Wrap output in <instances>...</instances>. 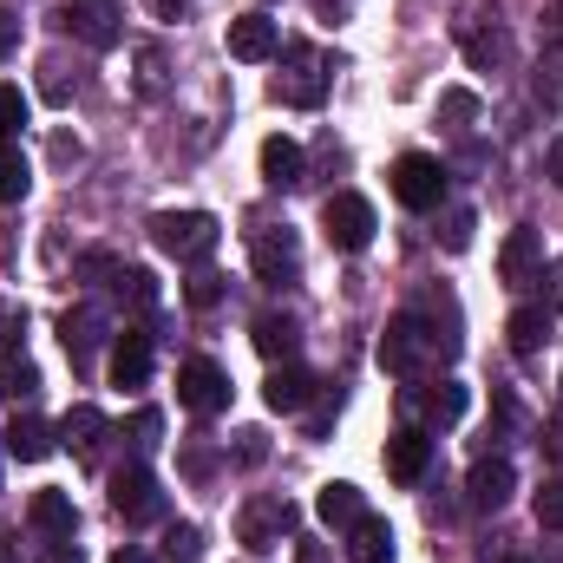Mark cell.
<instances>
[{
	"mask_svg": "<svg viewBox=\"0 0 563 563\" xmlns=\"http://www.w3.org/2000/svg\"><path fill=\"white\" fill-rule=\"evenodd\" d=\"M439 119L445 125H465V119H478V99L465 86H452V92H439Z\"/></svg>",
	"mask_w": 563,
	"mask_h": 563,
	"instance_id": "836d02e7",
	"label": "cell"
},
{
	"mask_svg": "<svg viewBox=\"0 0 563 563\" xmlns=\"http://www.w3.org/2000/svg\"><path fill=\"white\" fill-rule=\"evenodd\" d=\"M544 445H551V459H563V413L544 426Z\"/></svg>",
	"mask_w": 563,
	"mask_h": 563,
	"instance_id": "f6af8a7d",
	"label": "cell"
},
{
	"mask_svg": "<svg viewBox=\"0 0 563 563\" xmlns=\"http://www.w3.org/2000/svg\"><path fill=\"white\" fill-rule=\"evenodd\" d=\"M250 263H256V282H269V288H288V282L301 276V250H295L288 230H263L250 243Z\"/></svg>",
	"mask_w": 563,
	"mask_h": 563,
	"instance_id": "7c38bea8",
	"label": "cell"
},
{
	"mask_svg": "<svg viewBox=\"0 0 563 563\" xmlns=\"http://www.w3.org/2000/svg\"><path fill=\"white\" fill-rule=\"evenodd\" d=\"M538 525L563 531V478H544V492H538Z\"/></svg>",
	"mask_w": 563,
	"mask_h": 563,
	"instance_id": "d590c367",
	"label": "cell"
},
{
	"mask_svg": "<svg viewBox=\"0 0 563 563\" xmlns=\"http://www.w3.org/2000/svg\"><path fill=\"white\" fill-rule=\"evenodd\" d=\"M538 276H544V236L525 223V230H511V236L498 243V282H505V288H531Z\"/></svg>",
	"mask_w": 563,
	"mask_h": 563,
	"instance_id": "8fae6325",
	"label": "cell"
},
{
	"mask_svg": "<svg viewBox=\"0 0 563 563\" xmlns=\"http://www.w3.org/2000/svg\"><path fill=\"white\" fill-rule=\"evenodd\" d=\"M288 531H295V505H288V498H250L243 518H236V538H243L250 551H276Z\"/></svg>",
	"mask_w": 563,
	"mask_h": 563,
	"instance_id": "ba28073f",
	"label": "cell"
},
{
	"mask_svg": "<svg viewBox=\"0 0 563 563\" xmlns=\"http://www.w3.org/2000/svg\"><path fill=\"white\" fill-rule=\"evenodd\" d=\"M282 59H288V73L276 79L282 106H301V112H308V106H321V99H328V59H321L308 40H288V46H282Z\"/></svg>",
	"mask_w": 563,
	"mask_h": 563,
	"instance_id": "277c9868",
	"label": "cell"
},
{
	"mask_svg": "<svg viewBox=\"0 0 563 563\" xmlns=\"http://www.w3.org/2000/svg\"><path fill=\"white\" fill-rule=\"evenodd\" d=\"M314 518H321L328 531H347L354 518H367V498H361V485H347V478H328V485L314 492Z\"/></svg>",
	"mask_w": 563,
	"mask_h": 563,
	"instance_id": "ac0fdd59",
	"label": "cell"
},
{
	"mask_svg": "<svg viewBox=\"0 0 563 563\" xmlns=\"http://www.w3.org/2000/svg\"><path fill=\"white\" fill-rule=\"evenodd\" d=\"M505 341H511V354H518V361L544 354V341H551V301H525V308H511Z\"/></svg>",
	"mask_w": 563,
	"mask_h": 563,
	"instance_id": "e0dca14e",
	"label": "cell"
},
{
	"mask_svg": "<svg viewBox=\"0 0 563 563\" xmlns=\"http://www.w3.org/2000/svg\"><path fill=\"white\" fill-rule=\"evenodd\" d=\"M106 334H112V314H106L99 301H79V308H66V314H59V341H66V354H73L79 367L106 347Z\"/></svg>",
	"mask_w": 563,
	"mask_h": 563,
	"instance_id": "30bf717a",
	"label": "cell"
},
{
	"mask_svg": "<svg viewBox=\"0 0 563 563\" xmlns=\"http://www.w3.org/2000/svg\"><path fill=\"white\" fill-rule=\"evenodd\" d=\"M387 551H394V531H387V518H354L347 525V558L354 563H387Z\"/></svg>",
	"mask_w": 563,
	"mask_h": 563,
	"instance_id": "cb8c5ba5",
	"label": "cell"
},
{
	"mask_svg": "<svg viewBox=\"0 0 563 563\" xmlns=\"http://www.w3.org/2000/svg\"><path fill=\"white\" fill-rule=\"evenodd\" d=\"M250 341H256V354L263 361H295V347H301V328H295V314H256V328H250Z\"/></svg>",
	"mask_w": 563,
	"mask_h": 563,
	"instance_id": "603a6c76",
	"label": "cell"
},
{
	"mask_svg": "<svg viewBox=\"0 0 563 563\" xmlns=\"http://www.w3.org/2000/svg\"><path fill=\"white\" fill-rule=\"evenodd\" d=\"M144 7H151V13H157V20H177V13H184V7H190V0H144Z\"/></svg>",
	"mask_w": 563,
	"mask_h": 563,
	"instance_id": "ee69618b",
	"label": "cell"
},
{
	"mask_svg": "<svg viewBox=\"0 0 563 563\" xmlns=\"http://www.w3.org/2000/svg\"><path fill=\"white\" fill-rule=\"evenodd\" d=\"M465 492H472V511H505V505H511V492H518L511 459H478V465H472V478H465Z\"/></svg>",
	"mask_w": 563,
	"mask_h": 563,
	"instance_id": "5bb4252c",
	"label": "cell"
},
{
	"mask_svg": "<svg viewBox=\"0 0 563 563\" xmlns=\"http://www.w3.org/2000/svg\"><path fill=\"white\" fill-rule=\"evenodd\" d=\"M374 230H380V217H374V203H367V197L334 190V197L321 203V236H328L341 256H361V250L374 243Z\"/></svg>",
	"mask_w": 563,
	"mask_h": 563,
	"instance_id": "3957f363",
	"label": "cell"
},
{
	"mask_svg": "<svg viewBox=\"0 0 563 563\" xmlns=\"http://www.w3.org/2000/svg\"><path fill=\"white\" fill-rule=\"evenodd\" d=\"M551 301L563 308V263H558V282H551Z\"/></svg>",
	"mask_w": 563,
	"mask_h": 563,
	"instance_id": "c3c4849f",
	"label": "cell"
},
{
	"mask_svg": "<svg viewBox=\"0 0 563 563\" xmlns=\"http://www.w3.org/2000/svg\"><path fill=\"white\" fill-rule=\"evenodd\" d=\"M394 197L407 203V210H439L445 203V164L439 157H426V151H407V157H394Z\"/></svg>",
	"mask_w": 563,
	"mask_h": 563,
	"instance_id": "8992f818",
	"label": "cell"
},
{
	"mask_svg": "<svg viewBox=\"0 0 563 563\" xmlns=\"http://www.w3.org/2000/svg\"><path fill=\"white\" fill-rule=\"evenodd\" d=\"M426 465H432V439H426L420 426H400V432L387 439V478H394V485H420Z\"/></svg>",
	"mask_w": 563,
	"mask_h": 563,
	"instance_id": "9a60e30c",
	"label": "cell"
},
{
	"mask_svg": "<svg viewBox=\"0 0 563 563\" xmlns=\"http://www.w3.org/2000/svg\"><path fill=\"white\" fill-rule=\"evenodd\" d=\"M184 301H190V308H217V301H223V276L197 263V269H190V282H184Z\"/></svg>",
	"mask_w": 563,
	"mask_h": 563,
	"instance_id": "f546056e",
	"label": "cell"
},
{
	"mask_svg": "<svg viewBox=\"0 0 563 563\" xmlns=\"http://www.w3.org/2000/svg\"><path fill=\"white\" fill-rule=\"evenodd\" d=\"M119 282V256H112V250H86V256H79V282H92V288H99V282Z\"/></svg>",
	"mask_w": 563,
	"mask_h": 563,
	"instance_id": "e575fe53",
	"label": "cell"
},
{
	"mask_svg": "<svg viewBox=\"0 0 563 563\" xmlns=\"http://www.w3.org/2000/svg\"><path fill=\"white\" fill-rule=\"evenodd\" d=\"M0 439H7V452H13V459L40 465V459H53V445H59V426H46L40 413H20V420L7 426Z\"/></svg>",
	"mask_w": 563,
	"mask_h": 563,
	"instance_id": "44dd1931",
	"label": "cell"
},
{
	"mask_svg": "<svg viewBox=\"0 0 563 563\" xmlns=\"http://www.w3.org/2000/svg\"><path fill=\"white\" fill-rule=\"evenodd\" d=\"M498 563H531V558H518V551H511V558H498Z\"/></svg>",
	"mask_w": 563,
	"mask_h": 563,
	"instance_id": "681fc988",
	"label": "cell"
},
{
	"mask_svg": "<svg viewBox=\"0 0 563 563\" xmlns=\"http://www.w3.org/2000/svg\"><path fill=\"white\" fill-rule=\"evenodd\" d=\"M217 236H223V223L210 210H157L151 217V243L177 263H203L217 250Z\"/></svg>",
	"mask_w": 563,
	"mask_h": 563,
	"instance_id": "7a4b0ae2",
	"label": "cell"
},
{
	"mask_svg": "<svg viewBox=\"0 0 563 563\" xmlns=\"http://www.w3.org/2000/svg\"><path fill=\"white\" fill-rule=\"evenodd\" d=\"M26 92L20 86H0V139H20V125H26Z\"/></svg>",
	"mask_w": 563,
	"mask_h": 563,
	"instance_id": "d6a6232c",
	"label": "cell"
},
{
	"mask_svg": "<svg viewBox=\"0 0 563 563\" xmlns=\"http://www.w3.org/2000/svg\"><path fill=\"white\" fill-rule=\"evenodd\" d=\"M112 511H119L125 525H151V518L164 511V492H157V478H151L144 465H119V472H112Z\"/></svg>",
	"mask_w": 563,
	"mask_h": 563,
	"instance_id": "9c48e42d",
	"label": "cell"
},
{
	"mask_svg": "<svg viewBox=\"0 0 563 563\" xmlns=\"http://www.w3.org/2000/svg\"><path fill=\"white\" fill-rule=\"evenodd\" d=\"M236 439H243V445H236V459H243V465H256V459H263V432H236Z\"/></svg>",
	"mask_w": 563,
	"mask_h": 563,
	"instance_id": "7bdbcfd3",
	"label": "cell"
},
{
	"mask_svg": "<svg viewBox=\"0 0 563 563\" xmlns=\"http://www.w3.org/2000/svg\"><path fill=\"white\" fill-rule=\"evenodd\" d=\"M544 177H551V184L563 190V139H551V144H544Z\"/></svg>",
	"mask_w": 563,
	"mask_h": 563,
	"instance_id": "b9f144b4",
	"label": "cell"
},
{
	"mask_svg": "<svg viewBox=\"0 0 563 563\" xmlns=\"http://www.w3.org/2000/svg\"><path fill=\"white\" fill-rule=\"evenodd\" d=\"M33 190V164H26V151L13 139H0V203H20Z\"/></svg>",
	"mask_w": 563,
	"mask_h": 563,
	"instance_id": "4316f807",
	"label": "cell"
},
{
	"mask_svg": "<svg viewBox=\"0 0 563 563\" xmlns=\"http://www.w3.org/2000/svg\"><path fill=\"white\" fill-rule=\"evenodd\" d=\"M13 46H20V13H13V7H0V59H7Z\"/></svg>",
	"mask_w": 563,
	"mask_h": 563,
	"instance_id": "74e56055",
	"label": "cell"
},
{
	"mask_svg": "<svg viewBox=\"0 0 563 563\" xmlns=\"http://www.w3.org/2000/svg\"><path fill=\"white\" fill-rule=\"evenodd\" d=\"M144 380H151V334L125 328L112 341V387H144Z\"/></svg>",
	"mask_w": 563,
	"mask_h": 563,
	"instance_id": "ffe728a7",
	"label": "cell"
},
{
	"mask_svg": "<svg viewBox=\"0 0 563 563\" xmlns=\"http://www.w3.org/2000/svg\"><path fill=\"white\" fill-rule=\"evenodd\" d=\"M0 328H7V334H20V328H26V314H20V308H0Z\"/></svg>",
	"mask_w": 563,
	"mask_h": 563,
	"instance_id": "bcb514c9",
	"label": "cell"
},
{
	"mask_svg": "<svg viewBox=\"0 0 563 563\" xmlns=\"http://www.w3.org/2000/svg\"><path fill=\"white\" fill-rule=\"evenodd\" d=\"M112 563H151V558H144L139 544H119V551H112Z\"/></svg>",
	"mask_w": 563,
	"mask_h": 563,
	"instance_id": "7dc6e473",
	"label": "cell"
},
{
	"mask_svg": "<svg viewBox=\"0 0 563 563\" xmlns=\"http://www.w3.org/2000/svg\"><path fill=\"white\" fill-rule=\"evenodd\" d=\"M263 177L276 184V190H288V184H301V144L295 139H263Z\"/></svg>",
	"mask_w": 563,
	"mask_h": 563,
	"instance_id": "d4e9b609",
	"label": "cell"
},
{
	"mask_svg": "<svg viewBox=\"0 0 563 563\" xmlns=\"http://www.w3.org/2000/svg\"><path fill=\"white\" fill-rule=\"evenodd\" d=\"M33 394H40V367H33L26 354H0V400L20 407V400H33Z\"/></svg>",
	"mask_w": 563,
	"mask_h": 563,
	"instance_id": "484cf974",
	"label": "cell"
},
{
	"mask_svg": "<svg viewBox=\"0 0 563 563\" xmlns=\"http://www.w3.org/2000/svg\"><path fill=\"white\" fill-rule=\"evenodd\" d=\"M505 53H511V46H505L498 26H492V33H472V26H465V59H472V66H498Z\"/></svg>",
	"mask_w": 563,
	"mask_h": 563,
	"instance_id": "1f68e13d",
	"label": "cell"
},
{
	"mask_svg": "<svg viewBox=\"0 0 563 563\" xmlns=\"http://www.w3.org/2000/svg\"><path fill=\"white\" fill-rule=\"evenodd\" d=\"M472 230H478V223H472V210H465V203H452V210L439 217V243H445L452 256H459V250H472Z\"/></svg>",
	"mask_w": 563,
	"mask_h": 563,
	"instance_id": "f1b7e54d",
	"label": "cell"
},
{
	"mask_svg": "<svg viewBox=\"0 0 563 563\" xmlns=\"http://www.w3.org/2000/svg\"><path fill=\"white\" fill-rule=\"evenodd\" d=\"M282 53V26L269 13H243V20H230V59H243V66H263V59H276Z\"/></svg>",
	"mask_w": 563,
	"mask_h": 563,
	"instance_id": "4fadbf2b",
	"label": "cell"
},
{
	"mask_svg": "<svg viewBox=\"0 0 563 563\" xmlns=\"http://www.w3.org/2000/svg\"><path fill=\"white\" fill-rule=\"evenodd\" d=\"M177 407H184V413H197V420H217V413L230 407V374H223L217 361L190 354V361L177 367Z\"/></svg>",
	"mask_w": 563,
	"mask_h": 563,
	"instance_id": "5b68a950",
	"label": "cell"
},
{
	"mask_svg": "<svg viewBox=\"0 0 563 563\" xmlns=\"http://www.w3.org/2000/svg\"><path fill=\"white\" fill-rule=\"evenodd\" d=\"M40 563H86V551H79L73 538H53V544H46V558H40Z\"/></svg>",
	"mask_w": 563,
	"mask_h": 563,
	"instance_id": "f35d334b",
	"label": "cell"
},
{
	"mask_svg": "<svg viewBox=\"0 0 563 563\" xmlns=\"http://www.w3.org/2000/svg\"><path fill=\"white\" fill-rule=\"evenodd\" d=\"M170 558L197 563V531H190V525H184V531H170Z\"/></svg>",
	"mask_w": 563,
	"mask_h": 563,
	"instance_id": "ab89813d",
	"label": "cell"
},
{
	"mask_svg": "<svg viewBox=\"0 0 563 563\" xmlns=\"http://www.w3.org/2000/svg\"><path fill=\"white\" fill-rule=\"evenodd\" d=\"M59 439L73 445V459H86V465H92V459H99V445L112 439V420H106L99 407H73V413L59 420Z\"/></svg>",
	"mask_w": 563,
	"mask_h": 563,
	"instance_id": "d6986e66",
	"label": "cell"
},
{
	"mask_svg": "<svg viewBox=\"0 0 563 563\" xmlns=\"http://www.w3.org/2000/svg\"><path fill=\"white\" fill-rule=\"evenodd\" d=\"M119 301H132V308H157V276H151V269H119Z\"/></svg>",
	"mask_w": 563,
	"mask_h": 563,
	"instance_id": "4dcf8cb0",
	"label": "cell"
},
{
	"mask_svg": "<svg viewBox=\"0 0 563 563\" xmlns=\"http://www.w3.org/2000/svg\"><path fill=\"white\" fill-rule=\"evenodd\" d=\"M26 525L53 544V538H73V525H79V511H73V498L66 492H33V505H26Z\"/></svg>",
	"mask_w": 563,
	"mask_h": 563,
	"instance_id": "7402d4cb",
	"label": "cell"
},
{
	"mask_svg": "<svg viewBox=\"0 0 563 563\" xmlns=\"http://www.w3.org/2000/svg\"><path fill=\"white\" fill-rule=\"evenodd\" d=\"M59 20H66L92 53H112V46L125 40V13H119V0H73Z\"/></svg>",
	"mask_w": 563,
	"mask_h": 563,
	"instance_id": "52a82bcc",
	"label": "cell"
},
{
	"mask_svg": "<svg viewBox=\"0 0 563 563\" xmlns=\"http://www.w3.org/2000/svg\"><path fill=\"white\" fill-rule=\"evenodd\" d=\"M157 432H164V413H157V407H139V413H132V439H139V445H157Z\"/></svg>",
	"mask_w": 563,
	"mask_h": 563,
	"instance_id": "8d00e7d4",
	"label": "cell"
},
{
	"mask_svg": "<svg viewBox=\"0 0 563 563\" xmlns=\"http://www.w3.org/2000/svg\"><path fill=\"white\" fill-rule=\"evenodd\" d=\"M465 407H472V387H465V380H439V387L426 394V420L432 426H459Z\"/></svg>",
	"mask_w": 563,
	"mask_h": 563,
	"instance_id": "83f0119b",
	"label": "cell"
},
{
	"mask_svg": "<svg viewBox=\"0 0 563 563\" xmlns=\"http://www.w3.org/2000/svg\"><path fill=\"white\" fill-rule=\"evenodd\" d=\"M263 400H269V413H301L314 400V374L295 367V361H276L269 380H263Z\"/></svg>",
	"mask_w": 563,
	"mask_h": 563,
	"instance_id": "2e32d148",
	"label": "cell"
},
{
	"mask_svg": "<svg viewBox=\"0 0 563 563\" xmlns=\"http://www.w3.org/2000/svg\"><path fill=\"white\" fill-rule=\"evenodd\" d=\"M544 40L563 53V0H551V7H544Z\"/></svg>",
	"mask_w": 563,
	"mask_h": 563,
	"instance_id": "60d3db41",
	"label": "cell"
},
{
	"mask_svg": "<svg viewBox=\"0 0 563 563\" xmlns=\"http://www.w3.org/2000/svg\"><path fill=\"white\" fill-rule=\"evenodd\" d=\"M432 354H445V341L432 334V321L426 314H394L387 321V334H380V367L394 374V380H413L432 367Z\"/></svg>",
	"mask_w": 563,
	"mask_h": 563,
	"instance_id": "6da1fadb",
	"label": "cell"
}]
</instances>
